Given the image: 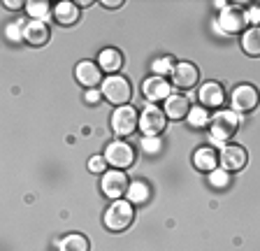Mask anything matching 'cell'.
Wrapping results in <instances>:
<instances>
[{"instance_id":"7","label":"cell","mask_w":260,"mask_h":251,"mask_svg":"<svg viewBox=\"0 0 260 251\" xmlns=\"http://www.w3.org/2000/svg\"><path fill=\"white\" fill-rule=\"evenodd\" d=\"M168 125V116L160 107L156 105H149L140 114V131L144 133V137H158Z\"/></svg>"},{"instance_id":"18","label":"cell","mask_w":260,"mask_h":251,"mask_svg":"<svg viewBox=\"0 0 260 251\" xmlns=\"http://www.w3.org/2000/svg\"><path fill=\"white\" fill-rule=\"evenodd\" d=\"M193 165L200 172H214L218 165V153L214 151L211 147H202L193 153Z\"/></svg>"},{"instance_id":"17","label":"cell","mask_w":260,"mask_h":251,"mask_svg":"<svg viewBox=\"0 0 260 251\" xmlns=\"http://www.w3.org/2000/svg\"><path fill=\"white\" fill-rule=\"evenodd\" d=\"M98 66H100V70L103 72L116 75V72L123 68V54H121L119 49H114V47L103 49L100 51V56H98Z\"/></svg>"},{"instance_id":"27","label":"cell","mask_w":260,"mask_h":251,"mask_svg":"<svg viewBox=\"0 0 260 251\" xmlns=\"http://www.w3.org/2000/svg\"><path fill=\"white\" fill-rule=\"evenodd\" d=\"M107 159H105V156H93V159H88V170H91V172H107Z\"/></svg>"},{"instance_id":"15","label":"cell","mask_w":260,"mask_h":251,"mask_svg":"<svg viewBox=\"0 0 260 251\" xmlns=\"http://www.w3.org/2000/svg\"><path fill=\"white\" fill-rule=\"evenodd\" d=\"M198 96H200V103L205 109H216L225 100V91H223V86L218 82H205L200 86V91H198Z\"/></svg>"},{"instance_id":"9","label":"cell","mask_w":260,"mask_h":251,"mask_svg":"<svg viewBox=\"0 0 260 251\" xmlns=\"http://www.w3.org/2000/svg\"><path fill=\"white\" fill-rule=\"evenodd\" d=\"M103 193L112 200H121V196H125L130 189L128 177H125L123 170H107L103 175Z\"/></svg>"},{"instance_id":"29","label":"cell","mask_w":260,"mask_h":251,"mask_svg":"<svg viewBox=\"0 0 260 251\" xmlns=\"http://www.w3.org/2000/svg\"><path fill=\"white\" fill-rule=\"evenodd\" d=\"M144 149H146V151H158V149H160V144H158L156 137H144Z\"/></svg>"},{"instance_id":"8","label":"cell","mask_w":260,"mask_h":251,"mask_svg":"<svg viewBox=\"0 0 260 251\" xmlns=\"http://www.w3.org/2000/svg\"><path fill=\"white\" fill-rule=\"evenodd\" d=\"M260 103V93L253 84H242L233 91V112L239 114H246V112H253Z\"/></svg>"},{"instance_id":"23","label":"cell","mask_w":260,"mask_h":251,"mask_svg":"<svg viewBox=\"0 0 260 251\" xmlns=\"http://www.w3.org/2000/svg\"><path fill=\"white\" fill-rule=\"evenodd\" d=\"M26 12L30 14V19H35V21H44V19L51 14V5L49 3H40V0H30V3H26Z\"/></svg>"},{"instance_id":"33","label":"cell","mask_w":260,"mask_h":251,"mask_svg":"<svg viewBox=\"0 0 260 251\" xmlns=\"http://www.w3.org/2000/svg\"><path fill=\"white\" fill-rule=\"evenodd\" d=\"M103 5L109 7V10H116V7L123 5V0H103Z\"/></svg>"},{"instance_id":"31","label":"cell","mask_w":260,"mask_h":251,"mask_svg":"<svg viewBox=\"0 0 260 251\" xmlns=\"http://www.w3.org/2000/svg\"><path fill=\"white\" fill-rule=\"evenodd\" d=\"M3 5H5V7H10V10H21V7H23V3H21V0H5Z\"/></svg>"},{"instance_id":"20","label":"cell","mask_w":260,"mask_h":251,"mask_svg":"<svg viewBox=\"0 0 260 251\" xmlns=\"http://www.w3.org/2000/svg\"><path fill=\"white\" fill-rule=\"evenodd\" d=\"M242 49H244V54L251 56V58H258V56H260V26L244 30V35H242Z\"/></svg>"},{"instance_id":"5","label":"cell","mask_w":260,"mask_h":251,"mask_svg":"<svg viewBox=\"0 0 260 251\" xmlns=\"http://www.w3.org/2000/svg\"><path fill=\"white\" fill-rule=\"evenodd\" d=\"M105 159H107V163L114 170H125L135 163V149H133L130 142H125V140H114L105 149Z\"/></svg>"},{"instance_id":"1","label":"cell","mask_w":260,"mask_h":251,"mask_svg":"<svg viewBox=\"0 0 260 251\" xmlns=\"http://www.w3.org/2000/svg\"><path fill=\"white\" fill-rule=\"evenodd\" d=\"M239 128V116L233 109H221L211 116L209 121V133H211V142L225 147L228 140H233L235 133Z\"/></svg>"},{"instance_id":"4","label":"cell","mask_w":260,"mask_h":251,"mask_svg":"<svg viewBox=\"0 0 260 251\" xmlns=\"http://www.w3.org/2000/svg\"><path fill=\"white\" fill-rule=\"evenodd\" d=\"M140 128V114H137L135 107L123 105V107H116L112 114V131L119 137H128Z\"/></svg>"},{"instance_id":"32","label":"cell","mask_w":260,"mask_h":251,"mask_svg":"<svg viewBox=\"0 0 260 251\" xmlns=\"http://www.w3.org/2000/svg\"><path fill=\"white\" fill-rule=\"evenodd\" d=\"M249 21H255L260 26V7H253V10L249 12Z\"/></svg>"},{"instance_id":"11","label":"cell","mask_w":260,"mask_h":251,"mask_svg":"<svg viewBox=\"0 0 260 251\" xmlns=\"http://www.w3.org/2000/svg\"><path fill=\"white\" fill-rule=\"evenodd\" d=\"M200 82V70L198 66L184 60V63H177L174 66V72H172V86L181 88V91H190L195 84Z\"/></svg>"},{"instance_id":"2","label":"cell","mask_w":260,"mask_h":251,"mask_svg":"<svg viewBox=\"0 0 260 251\" xmlns=\"http://www.w3.org/2000/svg\"><path fill=\"white\" fill-rule=\"evenodd\" d=\"M105 226H107L112 233H123L133 226L135 221V209H133V202L130 200H114L112 205L105 212Z\"/></svg>"},{"instance_id":"19","label":"cell","mask_w":260,"mask_h":251,"mask_svg":"<svg viewBox=\"0 0 260 251\" xmlns=\"http://www.w3.org/2000/svg\"><path fill=\"white\" fill-rule=\"evenodd\" d=\"M54 19L60 26H72L79 19V5H75V3H58L54 10Z\"/></svg>"},{"instance_id":"26","label":"cell","mask_w":260,"mask_h":251,"mask_svg":"<svg viewBox=\"0 0 260 251\" xmlns=\"http://www.w3.org/2000/svg\"><path fill=\"white\" fill-rule=\"evenodd\" d=\"M209 181L216 186V189H223V186H228L230 177H228L225 170H214V172H211V177H209Z\"/></svg>"},{"instance_id":"10","label":"cell","mask_w":260,"mask_h":251,"mask_svg":"<svg viewBox=\"0 0 260 251\" xmlns=\"http://www.w3.org/2000/svg\"><path fill=\"white\" fill-rule=\"evenodd\" d=\"M246 161H249V153H246L244 147H239V144H225V147L221 149V153H218V165H221L225 172H237V170H242L244 165H246Z\"/></svg>"},{"instance_id":"3","label":"cell","mask_w":260,"mask_h":251,"mask_svg":"<svg viewBox=\"0 0 260 251\" xmlns=\"http://www.w3.org/2000/svg\"><path fill=\"white\" fill-rule=\"evenodd\" d=\"M103 96L112 105L123 107V105L130 103V98H133V86H130V82L125 79V77L112 75V77H107V79L103 82Z\"/></svg>"},{"instance_id":"22","label":"cell","mask_w":260,"mask_h":251,"mask_svg":"<svg viewBox=\"0 0 260 251\" xmlns=\"http://www.w3.org/2000/svg\"><path fill=\"white\" fill-rule=\"evenodd\" d=\"M149 196H151V191H149V186L144 184V181H133L128 189V200L133 202V205H144L146 200H149Z\"/></svg>"},{"instance_id":"14","label":"cell","mask_w":260,"mask_h":251,"mask_svg":"<svg viewBox=\"0 0 260 251\" xmlns=\"http://www.w3.org/2000/svg\"><path fill=\"white\" fill-rule=\"evenodd\" d=\"M142 96H144L146 100H151V103H156V100H168L172 93H170V84L165 82V77H146L144 82H142Z\"/></svg>"},{"instance_id":"16","label":"cell","mask_w":260,"mask_h":251,"mask_svg":"<svg viewBox=\"0 0 260 251\" xmlns=\"http://www.w3.org/2000/svg\"><path fill=\"white\" fill-rule=\"evenodd\" d=\"M49 38H51V33H49V26L44 21L30 19V21L23 26V40H26L30 47H44V44L49 42Z\"/></svg>"},{"instance_id":"24","label":"cell","mask_w":260,"mask_h":251,"mask_svg":"<svg viewBox=\"0 0 260 251\" xmlns=\"http://www.w3.org/2000/svg\"><path fill=\"white\" fill-rule=\"evenodd\" d=\"M209 114H207L205 107H193L188 114V123L193 125V128H207V123H209Z\"/></svg>"},{"instance_id":"30","label":"cell","mask_w":260,"mask_h":251,"mask_svg":"<svg viewBox=\"0 0 260 251\" xmlns=\"http://www.w3.org/2000/svg\"><path fill=\"white\" fill-rule=\"evenodd\" d=\"M100 96H103V93L98 91V88H91V91H86V103L95 105V103H98V100H100Z\"/></svg>"},{"instance_id":"6","label":"cell","mask_w":260,"mask_h":251,"mask_svg":"<svg viewBox=\"0 0 260 251\" xmlns=\"http://www.w3.org/2000/svg\"><path fill=\"white\" fill-rule=\"evenodd\" d=\"M218 26H221V30L228 35L244 33V28L249 26V12H244L242 7H237V5L223 7L221 17H218Z\"/></svg>"},{"instance_id":"28","label":"cell","mask_w":260,"mask_h":251,"mask_svg":"<svg viewBox=\"0 0 260 251\" xmlns=\"http://www.w3.org/2000/svg\"><path fill=\"white\" fill-rule=\"evenodd\" d=\"M23 26H16V23H12L10 28H7V38L10 40H21L23 38V30H21Z\"/></svg>"},{"instance_id":"25","label":"cell","mask_w":260,"mask_h":251,"mask_svg":"<svg viewBox=\"0 0 260 251\" xmlns=\"http://www.w3.org/2000/svg\"><path fill=\"white\" fill-rule=\"evenodd\" d=\"M174 63L170 56H162V58H158V60H153V72H156V77H162V75H170V72H174Z\"/></svg>"},{"instance_id":"13","label":"cell","mask_w":260,"mask_h":251,"mask_svg":"<svg viewBox=\"0 0 260 251\" xmlns=\"http://www.w3.org/2000/svg\"><path fill=\"white\" fill-rule=\"evenodd\" d=\"M190 100L188 96H184V93H172L168 100H165V107H162V112H165V116H168L170 121H184L186 116L190 114Z\"/></svg>"},{"instance_id":"21","label":"cell","mask_w":260,"mask_h":251,"mask_svg":"<svg viewBox=\"0 0 260 251\" xmlns=\"http://www.w3.org/2000/svg\"><path fill=\"white\" fill-rule=\"evenodd\" d=\"M58 249L60 251H91V242H88L86 235L70 233L58 242Z\"/></svg>"},{"instance_id":"12","label":"cell","mask_w":260,"mask_h":251,"mask_svg":"<svg viewBox=\"0 0 260 251\" xmlns=\"http://www.w3.org/2000/svg\"><path fill=\"white\" fill-rule=\"evenodd\" d=\"M75 77H77V82H79L81 86H86L88 91L98 88V84H103V70H100V66L93 63V60H81V63H77Z\"/></svg>"}]
</instances>
